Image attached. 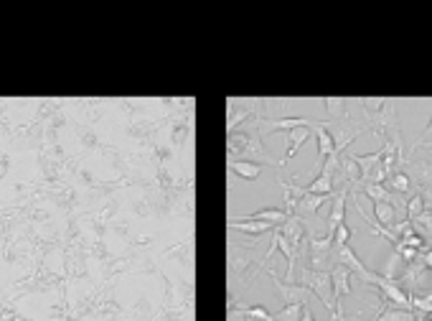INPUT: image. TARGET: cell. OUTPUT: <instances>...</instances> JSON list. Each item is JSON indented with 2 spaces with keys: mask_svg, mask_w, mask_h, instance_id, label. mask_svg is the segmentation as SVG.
I'll use <instances>...</instances> for the list:
<instances>
[{
  "mask_svg": "<svg viewBox=\"0 0 432 321\" xmlns=\"http://www.w3.org/2000/svg\"><path fill=\"white\" fill-rule=\"evenodd\" d=\"M316 120H308V117H260V133L262 135H272V133H290L295 128H313Z\"/></svg>",
  "mask_w": 432,
  "mask_h": 321,
  "instance_id": "5",
  "label": "cell"
},
{
  "mask_svg": "<svg viewBox=\"0 0 432 321\" xmlns=\"http://www.w3.org/2000/svg\"><path fill=\"white\" fill-rule=\"evenodd\" d=\"M227 168L244 181H257L262 176V163H254V160H227Z\"/></svg>",
  "mask_w": 432,
  "mask_h": 321,
  "instance_id": "14",
  "label": "cell"
},
{
  "mask_svg": "<svg viewBox=\"0 0 432 321\" xmlns=\"http://www.w3.org/2000/svg\"><path fill=\"white\" fill-rule=\"evenodd\" d=\"M318 103L325 107L328 122H346V120H349L351 100H346V97H323V100H318Z\"/></svg>",
  "mask_w": 432,
  "mask_h": 321,
  "instance_id": "10",
  "label": "cell"
},
{
  "mask_svg": "<svg viewBox=\"0 0 432 321\" xmlns=\"http://www.w3.org/2000/svg\"><path fill=\"white\" fill-rule=\"evenodd\" d=\"M300 286L316 293L320 298V303L325 306V311L330 314V319L336 321V293H333V278L328 270H311L300 265Z\"/></svg>",
  "mask_w": 432,
  "mask_h": 321,
  "instance_id": "3",
  "label": "cell"
},
{
  "mask_svg": "<svg viewBox=\"0 0 432 321\" xmlns=\"http://www.w3.org/2000/svg\"><path fill=\"white\" fill-rule=\"evenodd\" d=\"M130 209H133L135 217H152V206L148 197H140V199L130 202Z\"/></svg>",
  "mask_w": 432,
  "mask_h": 321,
  "instance_id": "22",
  "label": "cell"
},
{
  "mask_svg": "<svg viewBox=\"0 0 432 321\" xmlns=\"http://www.w3.org/2000/svg\"><path fill=\"white\" fill-rule=\"evenodd\" d=\"M351 189L349 187H341L338 194L333 197V206H330V214L325 219V238H333L336 230L343 225V219H346V199H349Z\"/></svg>",
  "mask_w": 432,
  "mask_h": 321,
  "instance_id": "6",
  "label": "cell"
},
{
  "mask_svg": "<svg viewBox=\"0 0 432 321\" xmlns=\"http://www.w3.org/2000/svg\"><path fill=\"white\" fill-rule=\"evenodd\" d=\"M298 321H316V316H313L311 306H303V311H300ZM328 321H333V319H328Z\"/></svg>",
  "mask_w": 432,
  "mask_h": 321,
  "instance_id": "28",
  "label": "cell"
},
{
  "mask_svg": "<svg viewBox=\"0 0 432 321\" xmlns=\"http://www.w3.org/2000/svg\"><path fill=\"white\" fill-rule=\"evenodd\" d=\"M412 225H414V230L422 235V238L432 243V212H427V209H425V212L419 214V217L412 219Z\"/></svg>",
  "mask_w": 432,
  "mask_h": 321,
  "instance_id": "19",
  "label": "cell"
},
{
  "mask_svg": "<svg viewBox=\"0 0 432 321\" xmlns=\"http://www.w3.org/2000/svg\"><path fill=\"white\" fill-rule=\"evenodd\" d=\"M267 276L272 278L275 288H277L280 298H282V303H285V306H311V296L313 293L305 288V286H300V283H285L272 268H267Z\"/></svg>",
  "mask_w": 432,
  "mask_h": 321,
  "instance_id": "4",
  "label": "cell"
},
{
  "mask_svg": "<svg viewBox=\"0 0 432 321\" xmlns=\"http://www.w3.org/2000/svg\"><path fill=\"white\" fill-rule=\"evenodd\" d=\"M384 187H387L389 192L400 194V197H407V194H409V192L414 189V184H412V179H409V174H407V171H400V174L389 176Z\"/></svg>",
  "mask_w": 432,
  "mask_h": 321,
  "instance_id": "18",
  "label": "cell"
},
{
  "mask_svg": "<svg viewBox=\"0 0 432 321\" xmlns=\"http://www.w3.org/2000/svg\"><path fill=\"white\" fill-rule=\"evenodd\" d=\"M313 133H316V138H318V158H320V163H325L330 156L336 153V141H333L330 130L325 128V122H318Z\"/></svg>",
  "mask_w": 432,
  "mask_h": 321,
  "instance_id": "13",
  "label": "cell"
},
{
  "mask_svg": "<svg viewBox=\"0 0 432 321\" xmlns=\"http://www.w3.org/2000/svg\"><path fill=\"white\" fill-rule=\"evenodd\" d=\"M316 125H318V122H316ZM316 125H313V128H295V130H290V133H285V135H287V143H285V153H282V158H280V168L285 166L287 160H290L292 156L298 153L300 146H303V143L313 135Z\"/></svg>",
  "mask_w": 432,
  "mask_h": 321,
  "instance_id": "9",
  "label": "cell"
},
{
  "mask_svg": "<svg viewBox=\"0 0 432 321\" xmlns=\"http://www.w3.org/2000/svg\"><path fill=\"white\" fill-rule=\"evenodd\" d=\"M374 217L381 227L392 230V227L400 222V209H397L392 202H374Z\"/></svg>",
  "mask_w": 432,
  "mask_h": 321,
  "instance_id": "16",
  "label": "cell"
},
{
  "mask_svg": "<svg viewBox=\"0 0 432 321\" xmlns=\"http://www.w3.org/2000/svg\"><path fill=\"white\" fill-rule=\"evenodd\" d=\"M76 107L82 112V120L84 125L95 128V122H100L104 117V103L102 100H76Z\"/></svg>",
  "mask_w": 432,
  "mask_h": 321,
  "instance_id": "12",
  "label": "cell"
},
{
  "mask_svg": "<svg viewBox=\"0 0 432 321\" xmlns=\"http://www.w3.org/2000/svg\"><path fill=\"white\" fill-rule=\"evenodd\" d=\"M74 133H76V141L82 143V148L87 151V153H92V151L102 153V151L107 148V143L97 135V130L89 128V125H84V122H74Z\"/></svg>",
  "mask_w": 432,
  "mask_h": 321,
  "instance_id": "8",
  "label": "cell"
},
{
  "mask_svg": "<svg viewBox=\"0 0 432 321\" xmlns=\"http://www.w3.org/2000/svg\"><path fill=\"white\" fill-rule=\"evenodd\" d=\"M351 235H354V230H351V227L343 222V225L336 230V235H333V247H343V245H349Z\"/></svg>",
  "mask_w": 432,
  "mask_h": 321,
  "instance_id": "24",
  "label": "cell"
},
{
  "mask_svg": "<svg viewBox=\"0 0 432 321\" xmlns=\"http://www.w3.org/2000/svg\"><path fill=\"white\" fill-rule=\"evenodd\" d=\"M414 321H432V314H422V311H414Z\"/></svg>",
  "mask_w": 432,
  "mask_h": 321,
  "instance_id": "30",
  "label": "cell"
},
{
  "mask_svg": "<svg viewBox=\"0 0 432 321\" xmlns=\"http://www.w3.org/2000/svg\"><path fill=\"white\" fill-rule=\"evenodd\" d=\"M333 197H336V194H333ZM333 197H328V194H305L303 199H300L298 209H295V214H298V217L318 214V212H320V206L328 204V202H333Z\"/></svg>",
  "mask_w": 432,
  "mask_h": 321,
  "instance_id": "15",
  "label": "cell"
},
{
  "mask_svg": "<svg viewBox=\"0 0 432 321\" xmlns=\"http://www.w3.org/2000/svg\"><path fill=\"white\" fill-rule=\"evenodd\" d=\"M11 168H13V153H11V151H3V148H0V181L8 179Z\"/></svg>",
  "mask_w": 432,
  "mask_h": 321,
  "instance_id": "25",
  "label": "cell"
},
{
  "mask_svg": "<svg viewBox=\"0 0 432 321\" xmlns=\"http://www.w3.org/2000/svg\"><path fill=\"white\" fill-rule=\"evenodd\" d=\"M277 230L282 232V238H285L287 243L295 247V250L303 252L305 238H308V232H305V225H303V217H298V214H290V217H287V222H282Z\"/></svg>",
  "mask_w": 432,
  "mask_h": 321,
  "instance_id": "7",
  "label": "cell"
},
{
  "mask_svg": "<svg viewBox=\"0 0 432 321\" xmlns=\"http://www.w3.org/2000/svg\"><path fill=\"white\" fill-rule=\"evenodd\" d=\"M89 257H95L97 263H107L109 257H112V252H109V247L104 245V240H92V247H89Z\"/></svg>",
  "mask_w": 432,
  "mask_h": 321,
  "instance_id": "20",
  "label": "cell"
},
{
  "mask_svg": "<svg viewBox=\"0 0 432 321\" xmlns=\"http://www.w3.org/2000/svg\"><path fill=\"white\" fill-rule=\"evenodd\" d=\"M260 250V240H252V243H239V240H229L227 243V265L229 273L241 283V286H249L257 270L265 268V257L257 255Z\"/></svg>",
  "mask_w": 432,
  "mask_h": 321,
  "instance_id": "2",
  "label": "cell"
},
{
  "mask_svg": "<svg viewBox=\"0 0 432 321\" xmlns=\"http://www.w3.org/2000/svg\"><path fill=\"white\" fill-rule=\"evenodd\" d=\"M425 212V199H422V194L414 192L409 199H407V219H414L419 214Z\"/></svg>",
  "mask_w": 432,
  "mask_h": 321,
  "instance_id": "21",
  "label": "cell"
},
{
  "mask_svg": "<svg viewBox=\"0 0 432 321\" xmlns=\"http://www.w3.org/2000/svg\"><path fill=\"white\" fill-rule=\"evenodd\" d=\"M277 184L282 187V199H285V212L287 214H295V209H298L300 199H303L305 194H308V187H300V184H295V179L287 184L282 176L277 179Z\"/></svg>",
  "mask_w": 432,
  "mask_h": 321,
  "instance_id": "11",
  "label": "cell"
},
{
  "mask_svg": "<svg viewBox=\"0 0 432 321\" xmlns=\"http://www.w3.org/2000/svg\"><path fill=\"white\" fill-rule=\"evenodd\" d=\"M130 314H133L135 319H140V321H145V319H155V314H152V306L145 301V298H138Z\"/></svg>",
  "mask_w": 432,
  "mask_h": 321,
  "instance_id": "23",
  "label": "cell"
},
{
  "mask_svg": "<svg viewBox=\"0 0 432 321\" xmlns=\"http://www.w3.org/2000/svg\"><path fill=\"white\" fill-rule=\"evenodd\" d=\"M16 321H33V319H28V316H23V314H18V319Z\"/></svg>",
  "mask_w": 432,
  "mask_h": 321,
  "instance_id": "31",
  "label": "cell"
},
{
  "mask_svg": "<svg viewBox=\"0 0 432 321\" xmlns=\"http://www.w3.org/2000/svg\"><path fill=\"white\" fill-rule=\"evenodd\" d=\"M425 265H427V270L432 273V247H427V250H425Z\"/></svg>",
  "mask_w": 432,
  "mask_h": 321,
  "instance_id": "29",
  "label": "cell"
},
{
  "mask_svg": "<svg viewBox=\"0 0 432 321\" xmlns=\"http://www.w3.org/2000/svg\"><path fill=\"white\" fill-rule=\"evenodd\" d=\"M227 158L229 160H254V163H267V166L280 168V160L270 158V153H267L265 146H262L260 117L227 135Z\"/></svg>",
  "mask_w": 432,
  "mask_h": 321,
  "instance_id": "1",
  "label": "cell"
},
{
  "mask_svg": "<svg viewBox=\"0 0 432 321\" xmlns=\"http://www.w3.org/2000/svg\"><path fill=\"white\" fill-rule=\"evenodd\" d=\"M300 311H303V306H282V311H280V314H275V319H277V321H290L295 314L300 316Z\"/></svg>",
  "mask_w": 432,
  "mask_h": 321,
  "instance_id": "26",
  "label": "cell"
},
{
  "mask_svg": "<svg viewBox=\"0 0 432 321\" xmlns=\"http://www.w3.org/2000/svg\"><path fill=\"white\" fill-rule=\"evenodd\" d=\"M404 270H407V263L402 260V255L392 247V252H389L387 257V263H384V268H381L379 276L389 278V281H400L402 276H404Z\"/></svg>",
  "mask_w": 432,
  "mask_h": 321,
  "instance_id": "17",
  "label": "cell"
},
{
  "mask_svg": "<svg viewBox=\"0 0 432 321\" xmlns=\"http://www.w3.org/2000/svg\"><path fill=\"white\" fill-rule=\"evenodd\" d=\"M425 143H432V117H430V122H427V128H425V133H422V138H419L414 146H425Z\"/></svg>",
  "mask_w": 432,
  "mask_h": 321,
  "instance_id": "27",
  "label": "cell"
}]
</instances>
